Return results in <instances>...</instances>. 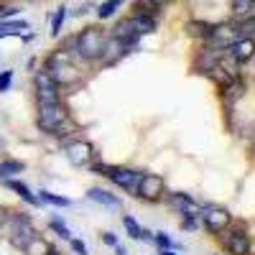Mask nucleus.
Here are the masks:
<instances>
[{
	"mask_svg": "<svg viewBox=\"0 0 255 255\" xmlns=\"http://www.w3.org/2000/svg\"><path fill=\"white\" fill-rule=\"evenodd\" d=\"M36 123L44 133L54 135V138H67L72 130H74V123L67 113V108L59 102H38V115H36Z\"/></svg>",
	"mask_w": 255,
	"mask_h": 255,
	"instance_id": "nucleus-1",
	"label": "nucleus"
},
{
	"mask_svg": "<svg viewBox=\"0 0 255 255\" xmlns=\"http://www.w3.org/2000/svg\"><path fill=\"white\" fill-rule=\"evenodd\" d=\"M105 31H100L97 26H90V28H84L82 33L72 36L67 44H64L61 49L72 54L77 61H97L100 59V51H102V44H105Z\"/></svg>",
	"mask_w": 255,
	"mask_h": 255,
	"instance_id": "nucleus-2",
	"label": "nucleus"
},
{
	"mask_svg": "<svg viewBox=\"0 0 255 255\" xmlns=\"http://www.w3.org/2000/svg\"><path fill=\"white\" fill-rule=\"evenodd\" d=\"M44 69L51 74V79L59 84V87H74V84L82 82V72H79L77 59L72 54H67L64 49H59L51 56H46Z\"/></svg>",
	"mask_w": 255,
	"mask_h": 255,
	"instance_id": "nucleus-3",
	"label": "nucleus"
},
{
	"mask_svg": "<svg viewBox=\"0 0 255 255\" xmlns=\"http://www.w3.org/2000/svg\"><path fill=\"white\" fill-rule=\"evenodd\" d=\"M199 220L204 222V230L212 232V235H220V232H225V227L232 222L230 212H227L225 207H215V204L199 207Z\"/></svg>",
	"mask_w": 255,
	"mask_h": 255,
	"instance_id": "nucleus-4",
	"label": "nucleus"
},
{
	"mask_svg": "<svg viewBox=\"0 0 255 255\" xmlns=\"http://www.w3.org/2000/svg\"><path fill=\"white\" fill-rule=\"evenodd\" d=\"M36 235V227H33V222H31V217L28 215H13L10 217V230H8V238H10V243L18 248V250H23L26 248V243L31 240Z\"/></svg>",
	"mask_w": 255,
	"mask_h": 255,
	"instance_id": "nucleus-5",
	"label": "nucleus"
},
{
	"mask_svg": "<svg viewBox=\"0 0 255 255\" xmlns=\"http://www.w3.org/2000/svg\"><path fill=\"white\" fill-rule=\"evenodd\" d=\"M108 176L115 186H120L123 191H128L130 197H135L138 199V184H140V171H133V168H120V166H110L108 168Z\"/></svg>",
	"mask_w": 255,
	"mask_h": 255,
	"instance_id": "nucleus-6",
	"label": "nucleus"
},
{
	"mask_svg": "<svg viewBox=\"0 0 255 255\" xmlns=\"http://www.w3.org/2000/svg\"><path fill=\"white\" fill-rule=\"evenodd\" d=\"M163 194H166V181H163V176H158V174H143V176H140L138 199L153 204V202H161Z\"/></svg>",
	"mask_w": 255,
	"mask_h": 255,
	"instance_id": "nucleus-7",
	"label": "nucleus"
},
{
	"mask_svg": "<svg viewBox=\"0 0 255 255\" xmlns=\"http://www.w3.org/2000/svg\"><path fill=\"white\" fill-rule=\"evenodd\" d=\"M33 84H36V100H38V102H59V100H61L59 84L51 79V74H49L46 69H38V72H36Z\"/></svg>",
	"mask_w": 255,
	"mask_h": 255,
	"instance_id": "nucleus-8",
	"label": "nucleus"
},
{
	"mask_svg": "<svg viewBox=\"0 0 255 255\" xmlns=\"http://www.w3.org/2000/svg\"><path fill=\"white\" fill-rule=\"evenodd\" d=\"M64 151H67V158L72 166L82 168V166H90L92 158H95V145L90 140H72L64 145Z\"/></svg>",
	"mask_w": 255,
	"mask_h": 255,
	"instance_id": "nucleus-9",
	"label": "nucleus"
},
{
	"mask_svg": "<svg viewBox=\"0 0 255 255\" xmlns=\"http://www.w3.org/2000/svg\"><path fill=\"white\" fill-rule=\"evenodd\" d=\"M222 248L227 250V255H250V235L248 230L238 227L230 230L222 235Z\"/></svg>",
	"mask_w": 255,
	"mask_h": 255,
	"instance_id": "nucleus-10",
	"label": "nucleus"
},
{
	"mask_svg": "<svg viewBox=\"0 0 255 255\" xmlns=\"http://www.w3.org/2000/svg\"><path fill=\"white\" fill-rule=\"evenodd\" d=\"M125 54H128V49H125L123 41L115 38V36H108V38H105V44H102V51H100L97 61H102V67H113V64L120 61Z\"/></svg>",
	"mask_w": 255,
	"mask_h": 255,
	"instance_id": "nucleus-11",
	"label": "nucleus"
},
{
	"mask_svg": "<svg viewBox=\"0 0 255 255\" xmlns=\"http://www.w3.org/2000/svg\"><path fill=\"white\" fill-rule=\"evenodd\" d=\"M232 59H235L238 64H248L253 56H255V38H245V36H238L232 44L225 49Z\"/></svg>",
	"mask_w": 255,
	"mask_h": 255,
	"instance_id": "nucleus-12",
	"label": "nucleus"
},
{
	"mask_svg": "<svg viewBox=\"0 0 255 255\" xmlns=\"http://www.w3.org/2000/svg\"><path fill=\"white\" fill-rule=\"evenodd\" d=\"M222 49H212V46H204L202 51H197V56H194V64H191V69L194 72H199V74H207L215 64L222 59Z\"/></svg>",
	"mask_w": 255,
	"mask_h": 255,
	"instance_id": "nucleus-13",
	"label": "nucleus"
},
{
	"mask_svg": "<svg viewBox=\"0 0 255 255\" xmlns=\"http://www.w3.org/2000/svg\"><path fill=\"white\" fill-rule=\"evenodd\" d=\"M130 23H133L138 36H148V33H153L158 28V18L156 15H145V13H133Z\"/></svg>",
	"mask_w": 255,
	"mask_h": 255,
	"instance_id": "nucleus-14",
	"label": "nucleus"
},
{
	"mask_svg": "<svg viewBox=\"0 0 255 255\" xmlns=\"http://www.w3.org/2000/svg\"><path fill=\"white\" fill-rule=\"evenodd\" d=\"M87 197H90L92 202L102 204V207H110V209H118V207H120V197L113 194V191H108V189H100V186H92V189L87 191Z\"/></svg>",
	"mask_w": 255,
	"mask_h": 255,
	"instance_id": "nucleus-15",
	"label": "nucleus"
},
{
	"mask_svg": "<svg viewBox=\"0 0 255 255\" xmlns=\"http://www.w3.org/2000/svg\"><path fill=\"white\" fill-rule=\"evenodd\" d=\"M230 10H232L235 23L238 20H250V18H255V0H232Z\"/></svg>",
	"mask_w": 255,
	"mask_h": 255,
	"instance_id": "nucleus-16",
	"label": "nucleus"
},
{
	"mask_svg": "<svg viewBox=\"0 0 255 255\" xmlns=\"http://www.w3.org/2000/svg\"><path fill=\"white\" fill-rule=\"evenodd\" d=\"M168 199V204H171L179 215H184V212H194V209H199V204L191 199L189 194H184V191H174V194H168L166 197Z\"/></svg>",
	"mask_w": 255,
	"mask_h": 255,
	"instance_id": "nucleus-17",
	"label": "nucleus"
},
{
	"mask_svg": "<svg viewBox=\"0 0 255 255\" xmlns=\"http://www.w3.org/2000/svg\"><path fill=\"white\" fill-rule=\"evenodd\" d=\"M243 97H245V84L240 79H235V82H230L227 87H222V102L230 110H232V105H235L238 100H243Z\"/></svg>",
	"mask_w": 255,
	"mask_h": 255,
	"instance_id": "nucleus-18",
	"label": "nucleus"
},
{
	"mask_svg": "<svg viewBox=\"0 0 255 255\" xmlns=\"http://www.w3.org/2000/svg\"><path fill=\"white\" fill-rule=\"evenodd\" d=\"M5 186L10 189V191H15V194L23 199L26 204H31V207H38L41 204V199L38 197H33V191L23 184V181H15V179H5Z\"/></svg>",
	"mask_w": 255,
	"mask_h": 255,
	"instance_id": "nucleus-19",
	"label": "nucleus"
},
{
	"mask_svg": "<svg viewBox=\"0 0 255 255\" xmlns=\"http://www.w3.org/2000/svg\"><path fill=\"white\" fill-rule=\"evenodd\" d=\"M212 31H215V23H207V20H189L186 23V33L194 36V38H209Z\"/></svg>",
	"mask_w": 255,
	"mask_h": 255,
	"instance_id": "nucleus-20",
	"label": "nucleus"
},
{
	"mask_svg": "<svg viewBox=\"0 0 255 255\" xmlns=\"http://www.w3.org/2000/svg\"><path fill=\"white\" fill-rule=\"evenodd\" d=\"M123 3H125V0H102V3L97 5V18H100V20L113 18V15L123 8Z\"/></svg>",
	"mask_w": 255,
	"mask_h": 255,
	"instance_id": "nucleus-21",
	"label": "nucleus"
},
{
	"mask_svg": "<svg viewBox=\"0 0 255 255\" xmlns=\"http://www.w3.org/2000/svg\"><path fill=\"white\" fill-rule=\"evenodd\" d=\"M49 250H51V245H49L46 240H41L38 235H33V238L26 243V248H23L26 255H46Z\"/></svg>",
	"mask_w": 255,
	"mask_h": 255,
	"instance_id": "nucleus-22",
	"label": "nucleus"
},
{
	"mask_svg": "<svg viewBox=\"0 0 255 255\" xmlns=\"http://www.w3.org/2000/svg\"><path fill=\"white\" fill-rule=\"evenodd\" d=\"M23 168H26L23 161H13V158H8V161L0 163V179H13L15 174L23 171Z\"/></svg>",
	"mask_w": 255,
	"mask_h": 255,
	"instance_id": "nucleus-23",
	"label": "nucleus"
},
{
	"mask_svg": "<svg viewBox=\"0 0 255 255\" xmlns=\"http://www.w3.org/2000/svg\"><path fill=\"white\" fill-rule=\"evenodd\" d=\"M49 227L56 232V235H59L61 240H67V243L72 240V230L67 227V222H64L61 217H51V220H49Z\"/></svg>",
	"mask_w": 255,
	"mask_h": 255,
	"instance_id": "nucleus-24",
	"label": "nucleus"
},
{
	"mask_svg": "<svg viewBox=\"0 0 255 255\" xmlns=\"http://www.w3.org/2000/svg\"><path fill=\"white\" fill-rule=\"evenodd\" d=\"M64 20H67V8H56V13H54V18H51V36L54 38H59L61 36V28H64Z\"/></svg>",
	"mask_w": 255,
	"mask_h": 255,
	"instance_id": "nucleus-25",
	"label": "nucleus"
},
{
	"mask_svg": "<svg viewBox=\"0 0 255 255\" xmlns=\"http://www.w3.org/2000/svg\"><path fill=\"white\" fill-rule=\"evenodd\" d=\"M38 199H41V202H49V204H54V207H69V204H72V199L59 197V194H51V191H46V189L38 191Z\"/></svg>",
	"mask_w": 255,
	"mask_h": 255,
	"instance_id": "nucleus-26",
	"label": "nucleus"
},
{
	"mask_svg": "<svg viewBox=\"0 0 255 255\" xmlns=\"http://www.w3.org/2000/svg\"><path fill=\"white\" fill-rule=\"evenodd\" d=\"M123 227H125V232L130 235L133 240H143V235H140V225L135 222V217H130V215H123Z\"/></svg>",
	"mask_w": 255,
	"mask_h": 255,
	"instance_id": "nucleus-27",
	"label": "nucleus"
},
{
	"mask_svg": "<svg viewBox=\"0 0 255 255\" xmlns=\"http://www.w3.org/2000/svg\"><path fill=\"white\" fill-rule=\"evenodd\" d=\"M197 227H199V209H194V212H184V215H181V230L194 232Z\"/></svg>",
	"mask_w": 255,
	"mask_h": 255,
	"instance_id": "nucleus-28",
	"label": "nucleus"
},
{
	"mask_svg": "<svg viewBox=\"0 0 255 255\" xmlns=\"http://www.w3.org/2000/svg\"><path fill=\"white\" fill-rule=\"evenodd\" d=\"M158 5H153L151 3V0H138V3H135V13H145V15H156L158 18Z\"/></svg>",
	"mask_w": 255,
	"mask_h": 255,
	"instance_id": "nucleus-29",
	"label": "nucleus"
},
{
	"mask_svg": "<svg viewBox=\"0 0 255 255\" xmlns=\"http://www.w3.org/2000/svg\"><path fill=\"white\" fill-rule=\"evenodd\" d=\"M153 243L158 248H174V240L166 235V232H153Z\"/></svg>",
	"mask_w": 255,
	"mask_h": 255,
	"instance_id": "nucleus-30",
	"label": "nucleus"
},
{
	"mask_svg": "<svg viewBox=\"0 0 255 255\" xmlns=\"http://www.w3.org/2000/svg\"><path fill=\"white\" fill-rule=\"evenodd\" d=\"M10 82H13V72H0V92H8L10 90Z\"/></svg>",
	"mask_w": 255,
	"mask_h": 255,
	"instance_id": "nucleus-31",
	"label": "nucleus"
},
{
	"mask_svg": "<svg viewBox=\"0 0 255 255\" xmlns=\"http://www.w3.org/2000/svg\"><path fill=\"white\" fill-rule=\"evenodd\" d=\"M69 245H72V250H74L77 255H90V253H87V245H84L82 240H77V238H72Z\"/></svg>",
	"mask_w": 255,
	"mask_h": 255,
	"instance_id": "nucleus-32",
	"label": "nucleus"
},
{
	"mask_svg": "<svg viewBox=\"0 0 255 255\" xmlns=\"http://www.w3.org/2000/svg\"><path fill=\"white\" fill-rule=\"evenodd\" d=\"M102 243L110 245V248H115V245H118V235H115V232H102Z\"/></svg>",
	"mask_w": 255,
	"mask_h": 255,
	"instance_id": "nucleus-33",
	"label": "nucleus"
},
{
	"mask_svg": "<svg viewBox=\"0 0 255 255\" xmlns=\"http://www.w3.org/2000/svg\"><path fill=\"white\" fill-rule=\"evenodd\" d=\"M151 3H153V5H158V8L163 10V5H168V3H171V0H151Z\"/></svg>",
	"mask_w": 255,
	"mask_h": 255,
	"instance_id": "nucleus-34",
	"label": "nucleus"
},
{
	"mask_svg": "<svg viewBox=\"0 0 255 255\" xmlns=\"http://www.w3.org/2000/svg\"><path fill=\"white\" fill-rule=\"evenodd\" d=\"M158 255H176V253H174V248H161Z\"/></svg>",
	"mask_w": 255,
	"mask_h": 255,
	"instance_id": "nucleus-35",
	"label": "nucleus"
},
{
	"mask_svg": "<svg viewBox=\"0 0 255 255\" xmlns=\"http://www.w3.org/2000/svg\"><path fill=\"white\" fill-rule=\"evenodd\" d=\"M115 255H128V250L123 245H115Z\"/></svg>",
	"mask_w": 255,
	"mask_h": 255,
	"instance_id": "nucleus-36",
	"label": "nucleus"
},
{
	"mask_svg": "<svg viewBox=\"0 0 255 255\" xmlns=\"http://www.w3.org/2000/svg\"><path fill=\"white\" fill-rule=\"evenodd\" d=\"M46 255H59V253H56V250H54V248H51V250H49V253H46Z\"/></svg>",
	"mask_w": 255,
	"mask_h": 255,
	"instance_id": "nucleus-37",
	"label": "nucleus"
},
{
	"mask_svg": "<svg viewBox=\"0 0 255 255\" xmlns=\"http://www.w3.org/2000/svg\"><path fill=\"white\" fill-rule=\"evenodd\" d=\"M28 3H31V0H28Z\"/></svg>",
	"mask_w": 255,
	"mask_h": 255,
	"instance_id": "nucleus-38",
	"label": "nucleus"
}]
</instances>
